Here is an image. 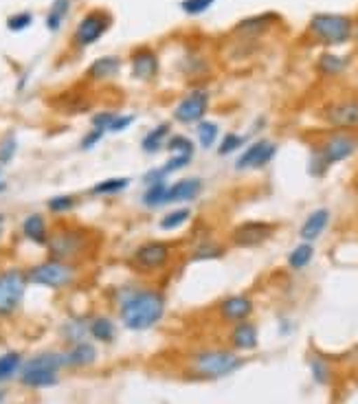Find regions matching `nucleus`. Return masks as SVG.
I'll return each mask as SVG.
<instances>
[{
  "mask_svg": "<svg viewBox=\"0 0 358 404\" xmlns=\"http://www.w3.org/2000/svg\"><path fill=\"white\" fill-rule=\"evenodd\" d=\"M167 308L165 295L156 288H128L119 295V319L132 332H145L163 321Z\"/></svg>",
  "mask_w": 358,
  "mask_h": 404,
  "instance_id": "obj_1",
  "label": "nucleus"
},
{
  "mask_svg": "<svg viewBox=\"0 0 358 404\" xmlns=\"http://www.w3.org/2000/svg\"><path fill=\"white\" fill-rule=\"evenodd\" d=\"M46 251L51 260L77 264L92 251V235L84 226L77 224H60L51 231L46 242Z\"/></svg>",
  "mask_w": 358,
  "mask_h": 404,
  "instance_id": "obj_2",
  "label": "nucleus"
},
{
  "mask_svg": "<svg viewBox=\"0 0 358 404\" xmlns=\"http://www.w3.org/2000/svg\"><path fill=\"white\" fill-rule=\"evenodd\" d=\"M358 150V139L350 132H336L332 137L325 139L321 145L312 148V156H310V172L317 179L328 172L332 165L343 163L350 156H354V152Z\"/></svg>",
  "mask_w": 358,
  "mask_h": 404,
  "instance_id": "obj_3",
  "label": "nucleus"
},
{
  "mask_svg": "<svg viewBox=\"0 0 358 404\" xmlns=\"http://www.w3.org/2000/svg\"><path fill=\"white\" fill-rule=\"evenodd\" d=\"M64 367V354L42 351L38 356L22 363L18 380L27 389H48L60 382V371Z\"/></svg>",
  "mask_w": 358,
  "mask_h": 404,
  "instance_id": "obj_4",
  "label": "nucleus"
},
{
  "mask_svg": "<svg viewBox=\"0 0 358 404\" xmlns=\"http://www.w3.org/2000/svg\"><path fill=\"white\" fill-rule=\"evenodd\" d=\"M240 367H242V358L231 349H202L198 354H193L189 361L191 376L202 380H218L224 376H231Z\"/></svg>",
  "mask_w": 358,
  "mask_h": 404,
  "instance_id": "obj_5",
  "label": "nucleus"
},
{
  "mask_svg": "<svg viewBox=\"0 0 358 404\" xmlns=\"http://www.w3.org/2000/svg\"><path fill=\"white\" fill-rule=\"evenodd\" d=\"M77 277H79L77 264L51 260V257L27 268V281L34 286H40V288H48V290H67L77 281Z\"/></svg>",
  "mask_w": 358,
  "mask_h": 404,
  "instance_id": "obj_6",
  "label": "nucleus"
},
{
  "mask_svg": "<svg viewBox=\"0 0 358 404\" xmlns=\"http://www.w3.org/2000/svg\"><path fill=\"white\" fill-rule=\"evenodd\" d=\"M310 36L325 44V46H338L345 44L354 34V22L350 15L343 13H315L308 25Z\"/></svg>",
  "mask_w": 358,
  "mask_h": 404,
  "instance_id": "obj_7",
  "label": "nucleus"
},
{
  "mask_svg": "<svg viewBox=\"0 0 358 404\" xmlns=\"http://www.w3.org/2000/svg\"><path fill=\"white\" fill-rule=\"evenodd\" d=\"M174 257V246L165 239H148L130 255V266L141 274H154L165 270Z\"/></svg>",
  "mask_w": 358,
  "mask_h": 404,
  "instance_id": "obj_8",
  "label": "nucleus"
},
{
  "mask_svg": "<svg viewBox=\"0 0 358 404\" xmlns=\"http://www.w3.org/2000/svg\"><path fill=\"white\" fill-rule=\"evenodd\" d=\"M27 270L5 268L0 270V319H9L22 308L27 295Z\"/></svg>",
  "mask_w": 358,
  "mask_h": 404,
  "instance_id": "obj_9",
  "label": "nucleus"
},
{
  "mask_svg": "<svg viewBox=\"0 0 358 404\" xmlns=\"http://www.w3.org/2000/svg\"><path fill=\"white\" fill-rule=\"evenodd\" d=\"M112 13L106 9H90L88 13L81 15V20L77 22L73 31V46L75 48H88L95 42H99L112 27Z\"/></svg>",
  "mask_w": 358,
  "mask_h": 404,
  "instance_id": "obj_10",
  "label": "nucleus"
},
{
  "mask_svg": "<svg viewBox=\"0 0 358 404\" xmlns=\"http://www.w3.org/2000/svg\"><path fill=\"white\" fill-rule=\"evenodd\" d=\"M277 226L264 222V220H247L237 224L235 229L231 231V244L237 249H255V246H262L266 242L275 235Z\"/></svg>",
  "mask_w": 358,
  "mask_h": 404,
  "instance_id": "obj_11",
  "label": "nucleus"
},
{
  "mask_svg": "<svg viewBox=\"0 0 358 404\" xmlns=\"http://www.w3.org/2000/svg\"><path fill=\"white\" fill-rule=\"evenodd\" d=\"M211 97L205 88H196L187 92L174 108V121L183 125H196L200 123L209 112Z\"/></svg>",
  "mask_w": 358,
  "mask_h": 404,
  "instance_id": "obj_12",
  "label": "nucleus"
},
{
  "mask_svg": "<svg viewBox=\"0 0 358 404\" xmlns=\"http://www.w3.org/2000/svg\"><path fill=\"white\" fill-rule=\"evenodd\" d=\"M321 119L334 130H358V99H340L323 108Z\"/></svg>",
  "mask_w": 358,
  "mask_h": 404,
  "instance_id": "obj_13",
  "label": "nucleus"
},
{
  "mask_svg": "<svg viewBox=\"0 0 358 404\" xmlns=\"http://www.w3.org/2000/svg\"><path fill=\"white\" fill-rule=\"evenodd\" d=\"M277 154V145L268 139H259V141H253L251 145H247V150H244L237 160H235V169L237 172H247V169H262L266 167L270 160Z\"/></svg>",
  "mask_w": 358,
  "mask_h": 404,
  "instance_id": "obj_14",
  "label": "nucleus"
},
{
  "mask_svg": "<svg viewBox=\"0 0 358 404\" xmlns=\"http://www.w3.org/2000/svg\"><path fill=\"white\" fill-rule=\"evenodd\" d=\"M160 71V60L156 55L154 48L150 46H137L132 53H130V73L137 82H154Z\"/></svg>",
  "mask_w": 358,
  "mask_h": 404,
  "instance_id": "obj_15",
  "label": "nucleus"
},
{
  "mask_svg": "<svg viewBox=\"0 0 358 404\" xmlns=\"http://www.w3.org/2000/svg\"><path fill=\"white\" fill-rule=\"evenodd\" d=\"M280 22V15L277 13H259V15H251V18H244L235 25V34L242 36V38H259V36H264L268 34V31Z\"/></svg>",
  "mask_w": 358,
  "mask_h": 404,
  "instance_id": "obj_16",
  "label": "nucleus"
},
{
  "mask_svg": "<svg viewBox=\"0 0 358 404\" xmlns=\"http://www.w3.org/2000/svg\"><path fill=\"white\" fill-rule=\"evenodd\" d=\"M255 305L253 299L247 295H233V297H226L220 305H218V312L224 321L229 323H240V321H249V316L253 314Z\"/></svg>",
  "mask_w": 358,
  "mask_h": 404,
  "instance_id": "obj_17",
  "label": "nucleus"
},
{
  "mask_svg": "<svg viewBox=\"0 0 358 404\" xmlns=\"http://www.w3.org/2000/svg\"><path fill=\"white\" fill-rule=\"evenodd\" d=\"M202 181L191 176V179H181L167 187V196H165V204H181V202H191L196 200L202 193Z\"/></svg>",
  "mask_w": 358,
  "mask_h": 404,
  "instance_id": "obj_18",
  "label": "nucleus"
},
{
  "mask_svg": "<svg viewBox=\"0 0 358 404\" xmlns=\"http://www.w3.org/2000/svg\"><path fill=\"white\" fill-rule=\"evenodd\" d=\"M121 69H123V60L119 55L97 57L86 69V79L88 82H108V79H115L121 73Z\"/></svg>",
  "mask_w": 358,
  "mask_h": 404,
  "instance_id": "obj_19",
  "label": "nucleus"
},
{
  "mask_svg": "<svg viewBox=\"0 0 358 404\" xmlns=\"http://www.w3.org/2000/svg\"><path fill=\"white\" fill-rule=\"evenodd\" d=\"M97 363V347L88 341H79L64 351V367L71 369H86Z\"/></svg>",
  "mask_w": 358,
  "mask_h": 404,
  "instance_id": "obj_20",
  "label": "nucleus"
},
{
  "mask_svg": "<svg viewBox=\"0 0 358 404\" xmlns=\"http://www.w3.org/2000/svg\"><path fill=\"white\" fill-rule=\"evenodd\" d=\"M229 341H231L233 351H253V349H257V345H259V334H257L255 323H251V321H240V323H235L233 330H231Z\"/></svg>",
  "mask_w": 358,
  "mask_h": 404,
  "instance_id": "obj_21",
  "label": "nucleus"
},
{
  "mask_svg": "<svg viewBox=\"0 0 358 404\" xmlns=\"http://www.w3.org/2000/svg\"><path fill=\"white\" fill-rule=\"evenodd\" d=\"M20 231L22 237L36 246H46L48 235H51V229H48L46 218L42 214H29L20 224Z\"/></svg>",
  "mask_w": 358,
  "mask_h": 404,
  "instance_id": "obj_22",
  "label": "nucleus"
},
{
  "mask_svg": "<svg viewBox=\"0 0 358 404\" xmlns=\"http://www.w3.org/2000/svg\"><path fill=\"white\" fill-rule=\"evenodd\" d=\"M330 211L328 209H315V211L308 216L301 224V229H299V237L301 242H312L319 239L323 235V231L328 229V224H330Z\"/></svg>",
  "mask_w": 358,
  "mask_h": 404,
  "instance_id": "obj_23",
  "label": "nucleus"
},
{
  "mask_svg": "<svg viewBox=\"0 0 358 404\" xmlns=\"http://www.w3.org/2000/svg\"><path fill=\"white\" fill-rule=\"evenodd\" d=\"M170 134H172V125L170 123H158L156 127H152V130L141 139V150L145 154L160 152L163 148H165Z\"/></svg>",
  "mask_w": 358,
  "mask_h": 404,
  "instance_id": "obj_24",
  "label": "nucleus"
},
{
  "mask_svg": "<svg viewBox=\"0 0 358 404\" xmlns=\"http://www.w3.org/2000/svg\"><path fill=\"white\" fill-rule=\"evenodd\" d=\"M88 334L95 338L97 343L110 345L117 336L115 321H112L110 316H95V319L88 321Z\"/></svg>",
  "mask_w": 358,
  "mask_h": 404,
  "instance_id": "obj_25",
  "label": "nucleus"
},
{
  "mask_svg": "<svg viewBox=\"0 0 358 404\" xmlns=\"http://www.w3.org/2000/svg\"><path fill=\"white\" fill-rule=\"evenodd\" d=\"M71 5H73V0H53L51 3V7L46 11V18H44V25L51 34L62 29L64 20H67V15L71 11Z\"/></svg>",
  "mask_w": 358,
  "mask_h": 404,
  "instance_id": "obj_26",
  "label": "nucleus"
},
{
  "mask_svg": "<svg viewBox=\"0 0 358 404\" xmlns=\"http://www.w3.org/2000/svg\"><path fill=\"white\" fill-rule=\"evenodd\" d=\"M167 181H156V183H150L145 185V191L141 196V202L145 209H158L165 204V196H167Z\"/></svg>",
  "mask_w": 358,
  "mask_h": 404,
  "instance_id": "obj_27",
  "label": "nucleus"
},
{
  "mask_svg": "<svg viewBox=\"0 0 358 404\" xmlns=\"http://www.w3.org/2000/svg\"><path fill=\"white\" fill-rule=\"evenodd\" d=\"M130 181L128 176H115V179H106V181H99L90 187V193L92 196H117V193L125 191L130 187Z\"/></svg>",
  "mask_w": 358,
  "mask_h": 404,
  "instance_id": "obj_28",
  "label": "nucleus"
},
{
  "mask_svg": "<svg viewBox=\"0 0 358 404\" xmlns=\"http://www.w3.org/2000/svg\"><path fill=\"white\" fill-rule=\"evenodd\" d=\"M22 363L25 361H22L20 351H5V354H0V382H7L13 376H18Z\"/></svg>",
  "mask_w": 358,
  "mask_h": 404,
  "instance_id": "obj_29",
  "label": "nucleus"
},
{
  "mask_svg": "<svg viewBox=\"0 0 358 404\" xmlns=\"http://www.w3.org/2000/svg\"><path fill=\"white\" fill-rule=\"evenodd\" d=\"M347 69V57H340V55H334V53H323L319 60H317V71L325 77H334V75H340Z\"/></svg>",
  "mask_w": 358,
  "mask_h": 404,
  "instance_id": "obj_30",
  "label": "nucleus"
},
{
  "mask_svg": "<svg viewBox=\"0 0 358 404\" xmlns=\"http://www.w3.org/2000/svg\"><path fill=\"white\" fill-rule=\"evenodd\" d=\"M312 257H315V246L310 244V242H301L299 246H295L290 251L288 255V266L292 270H303L308 264L312 262Z\"/></svg>",
  "mask_w": 358,
  "mask_h": 404,
  "instance_id": "obj_31",
  "label": "nucleus"
},
{
  "mask_svg": "<svg viewBox=\"0 0 358 404\" xmlns=\"http://www.w3.org/2000/svg\"><path fill=\"white\" fill-rule=\"evenodd\" d=\"M189 218H191V209L189 207H178V209H172L170 214L163 216L158 226H160V231H176V229H181L183 224H187Z\"/></svg>",
  "mask_w": 358,
  "mask_h": 404,
  "instance_id": "obj_32",
  "label": "nucleus"
},
{
  "mask_svg": "<svg viewBox=\"0 0 358 404\" xmlns=\"http://www.w3.org/2000/svg\"><path fill=\"white\" fill-rule=\"evenodd\" d=\"M77 204H79V198L73 196V193H60V196H53V198L46 200V209L55 216L71 214Z\"/></svg>",
  "mask_w": 358,
  "mask_h": 404,
  "instance_id": "obj_33",
  "label": "nucleus"
},
{
  "mask_svg": "<svg viewBox=\"0 0 358 404\" xmlns=\"http://www.w3.org/2000/svg\"><path fill=\"white\" fill-rule=\"evenodd\" d=\"M196 137H198V143L202 145L205 150L214 148L218 137H220V127L216 121H207L202 119L200 123H196Z\"/></svg>",
  "mask_w": 358,
  "mask_h": 404,
  "instance_id": "obj_34",
  "label": "nucleus"
},
{
  "mask_svg": "<svg viewBox=\"0 0 358 404\" xmlns=\"http://www.w3.org/2000/svg\"><path fill=\"white\" fill-rule=\"evenodd\" d=\"M224 255V246H220L214 239H205L191 251V262H202V260H218Z\"/></svg>",
  "mask_w": 358,
  "mask_h": 404,
  "instance_id": "obj_35",
  "label": "nucleus"
},
{
  "mask_svg": "<svg viewBox=\"0 0 358 404\" xmlns=\"http://www.w3.org/2000/svg\"><path fill=\"white\" fill-rule=\"evenodd\" d=\"M181 71L185 77H196L209 71V62L200 55H187L185 60H181Z\"/></svg>",
  "mask_w": 358,
  "mask_h": 404,
  "instance_id": "obj_36",
  "label": "nucleus"
},
{
  "mask_svg": "<svg viewBox=\"0 0 358 404\" xmlns=\"http://www.w3.org/2000/svg\"><path fill=\"white\" fill-rule=\"evenodd\" d=\"M165 148L172 152V154H193L196 148H193V141L185 134H170Z\"/></svg>",
  "mask_w": 358,
  "mask_h": 404,
  "instance_id": "obj_37",
  "label": "nucleus"
},
{
  "mask_svg": "<svg viewBox=\"0 0 358 404\" xmlns=\"http://www.w3.org/2000/svg\"><path fill=\"white\" fill-rule=\"evenodd\" d=\"M244 143H247V137H240L235 132H229V134H224L220 145H218V156H229L237 150L244 148Z\"/></svg>",
  "mask_w": 358,
  "mask_h": 404,
  "instance_id": "obj_38",
  "label": "nucleus"
},
{
  "mask_svg": "<svg viewBox=\"0 0 358 404\" xmlns=\"http://www.w3.org/2000/svg\"><path fill=\"white\" fill-rule=\"evenodd\" d=\"M15 152H18V139L13 132H7L0 141V165H9L15 158Z\"/></svg>",
  "mask_w": 358,
  "mask_h": 404,
  "instance_id": "obj_39",
  "label": "nucleus"
},
{
  "mask_svg": "<svg viewBox=\"0 0 358 404\" xmlns=\"http://www.w3.org/2000/svg\"><path fill=\"white\" fill-rule=\"evenodd\" d=\"M310 371H312V378L317 384H330L332 380V367L328 361H323V358H312L310 361Z\"/></svg>",
  "mask_w": 358,
  "mask_h": 404,
  "instance_id": "obj_40",
  "label": "nucleus"
},
{
  "mask_svg": "<svg viewBox=\"0 0 358 404\" xmlns=\"http://www.w3.org/2000/svg\"><path fill=\"white\" fill-rule=\"evenodd\" d=\"M31 25H34V13L31 11H15L7 18V29L13 31V34H20V31H27Z\"/></svg>",
  "mask_w": 358,
  "mask_h": 404,
  "instance_id": "obj_41",
  "label": "nucleus"
},
{
  "mask_svg": "<svg viewBox=\"0 0 358 404\" xmlns=\"http://www.w3.org/2000/svg\"><path fill=\"white\" fill-rule=\"evenodd\" d=\"M216 0H183L181 3V9L187 13V15H202L205 11H209L214 7Z\"/></svg>",
  "mask_w": 358,
  "mask_h": 404,
  "instance_id": "obj_42",
  "label": "nucleus"
},
{
  "mask_svg": "<svg viewBox=\"0 0 358 404\" xmlns=\"http://www.w3.org/2000/svg\"><path fill=\"white\" fill-rule=\"evenodd\" d=\"M119 115V112H112V110H102V112H97V115H92V119H90V125L92 127H97V130H104L106 134H108V130H110V125H112V121H115V117Z\"/></svg>",
  "mask_w": 358,
  "mask_h": 404,
  "instance_id": "obj_43",
  "label": "nucleus"
},
{
  "mask_svg": "<svg viewBox=\"0 0 358 404\" xmlns=\"http://www.w3.org/2000/svg\"><path fill=\"white\" fill-rule=\"evenodd\" d=\"M106 137V132L104 130H97V127H90V130L81 137V141H79V148L84 150V152H90L95 145H99L102 143V139Z\"/></svg>",
  "mask_w": 358,
  "mask_h": 404,
  "instance_id": "obj_44",
  "label": "nucleus"
},
{
  "mask_svg": "<svg viewBox=\"0 0 358 404\" xmlns=\"http://www.w3.org/2000/svg\"><path fill=\"white\" fill-rule=\"evenodd\" d=\"M135 121H137V115H117L115 121H112V125H110V130H108V132H112V134L125 132L128 127L132 125Z\"/></svg>",
  "mask_w": 358,
  "mask_h": 404,
  "instance_id": "obj_45",
  "label": "nucleus"
},
{
  "mask_svg": "<svg viewBox=\"0 0 358 404\" xmlns=\"http://www.w3.org/2000/svg\"><path fill=\"white\" fill-rule=\"evenodd\" d=\"M5 224H7V218H5V214H0V239L5 235Z\"/></svg>",
  "mask_w": 358,
  "mask_h": 404,
  "instance_id": "obj_46",
  "label": "nucleus"
},
{
  "mask_svg": "<svg viewBox=\"0 0 358 404\" xmlns=\"http://www.w3.org/2000/svg\"><path fill=\"white\" fill-rule=\"evenodd\" d=\"M5 191H7V183L0 179V193H5Z\"/></svg>",
  "mask_w": 358,
  "mask_h": 404,
  "instance_id": "obj_47",
  "label": "nucleus"
},
{
  "mask_svg": "<svg viewBox=\"0 0 358 404\" xmlns=\"http://www.w3.org/2000/svg\"><path fill=\"white\" fill-rule=\"evenodd\" d=\"M3 400H5V391L0 389V404H3Z\"/></svg>",
  "mask_w": 358,
  "mask_h": 404,
  "instance_id": "obj_48",
  "label": "nucleus"
},
{
  "mask_svg": "<svg viewBox=\"0 0 358 404\" xmlns=\"http://www.w3.org/2000/svg\"><path fill=\"white\" fill-rule=\"evenodd\" d=\"M0 179H3V165H0Z\"/></svg>",
  "mask_w": 358,
  "mask_h": 404,
  "instance_id": "obj_49",
  "label": "nucleus"
},
{
  "mask_svg": "<svg viewBox=\"0 0 358 404\" xmlns=\"http://www.w3.org/2000/svg\"><path fill=\"white\" fill-rule=\"evenodd\" d=\"M356 189H358V183H356Z\"/></svg>",
  "mask_w": 358,
  "mask_h": 404,
  "instance_id": "obj_50",
  "label": "nucleus"
}]
</instances>
